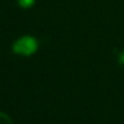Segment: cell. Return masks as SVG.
<instances>
[{"mask_svg": "<svg viewBox=\"0 0 124 124\" xmlns=\"http://www.w3.org/2000/svg\"><path fill=\"white\" fill-rule=\"evenodd\" d=\"M38 48L39 43L32 36H23V38L17 39L12 46L14 54L20 55V56H31L38 51Z\"/></svg>", "mask_w": 124, "mask_h": 124, "instance_id": "obj_1", "label": "cell"}, {"mask_svg": "<svg viewBox=\"0 0 124 124\" xmlns=\"http://www.w3.org/2000/svg\"><path fill=\"white\" fill-rule=\"evenodd\" d=\"M16 1L20 8H25V9L35 6V0H16Z\"/></svg>", "mask_w": 124, "mask_h": 124, "instance_id": "obj_2", "label": "cell"}, {"mask_svg": "<svg viewBox=\"0 0 124 124\" xmlns=\"http://www.w3.org/2000/svg\"><path fill=\"white\" fill-rule=\"evenodd\" d=\"M0 124H14V121H12V119L8 115L0 112Z\"/></svg>", "mask_w": 124, "mask_h": 124, "instance_id": "obj_3", "label": "cell"}, {"mask_svg": "<svg viewBox=\"0 0 124 124\" xmlns=\"http://www.w3.org/2000/svg\"><path fill=\"white\" fill-rule=\"evenodd\" d=\"M117 62L120 65L124 67V51H119L117 52Z\"/></svg>", "mask_w": 124, "mask_h": 124, "instance_id": "obj_4", "label": "cell"}]
</instances>
